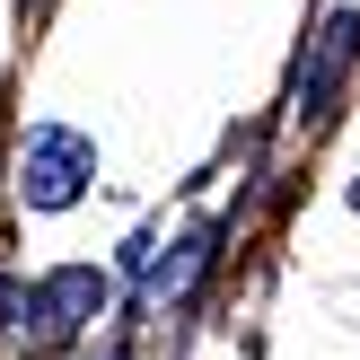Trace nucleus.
<instances>
[{
	"label": "nucleus",
	"mask_w": 360,
	"mask_h": 360,
	"mask_svg": "<svg viewBox=\"0 0 360 360\" xmlns=\"http://www.w3.org/2000/svg\"><path fill=\"white\" fill-rule=\"evenodd\" d=\"M202 264H211V229H193V238H185V255H176L167 273H150V290H158V299H167V290H185V281L202 273Z\"/></svg>",
	"instance_id": "nucleus-4"
},
{
	"label": "nucleus",
	"mask_w": 360,
	"mask_h": 360,
	"mask_svg": "<svg viewBox=\"0 0 360 360\" xmlns=\"http://www.w3.org/2000/svg\"><path fill=\"white\" fill-rule=\"evenodd\" d=\"M352 62H360V9H334V18H326V35H316V53L299 62V115H326Z\"/></svg>",
	"instance_id": "nucleus-3"
},
{
	"label": "nucleus",
	"mask_w": 360,
	"mask_h": 360,
	"mask_svg": "<svg viewBox=\"0 0 360 360\" xmlns=\"http://www.w3.org/2000/svg\"><path fill=\"white\" fill-rule=\"evenodd\" d=\"M27 316H35V343H70L88 316H105V273L97 264H62L27 290Z\"/></svg>",
	"instance_id": "nucleus-2"
},
{
	"label": "nucleus",
	"mask_w": 360,
	"mask_h": 360,
	"mask_svg": "<svg viewBox=\"0 0 360 360\" xmlns=\"http://www.w3.org/2000/svg\"><path fill=\"white\" fill-rule=\"evenodd\" d=\"M88 176H97L88 132H70V123H35L27 150H18V202H27V211H70L88 193Z\"/></svg>",
	"instance_id": "nucleus-1"
},
{
	"label": "nucleus",
	"mask_w": 360,
	"mask_h": 360,
	"mask_svg": "<svg viewBox=\"0 0 360 360\" xmlns=\"http://www.w3.org/2000/svg\"><path fill=\"white\" fill-rule=\"evenodd\" d=\"M27 308V290H18V281H0V334H9V316Z\"/></svg>",
	"instance_id": "nucleus-5"
}]
</instances>
